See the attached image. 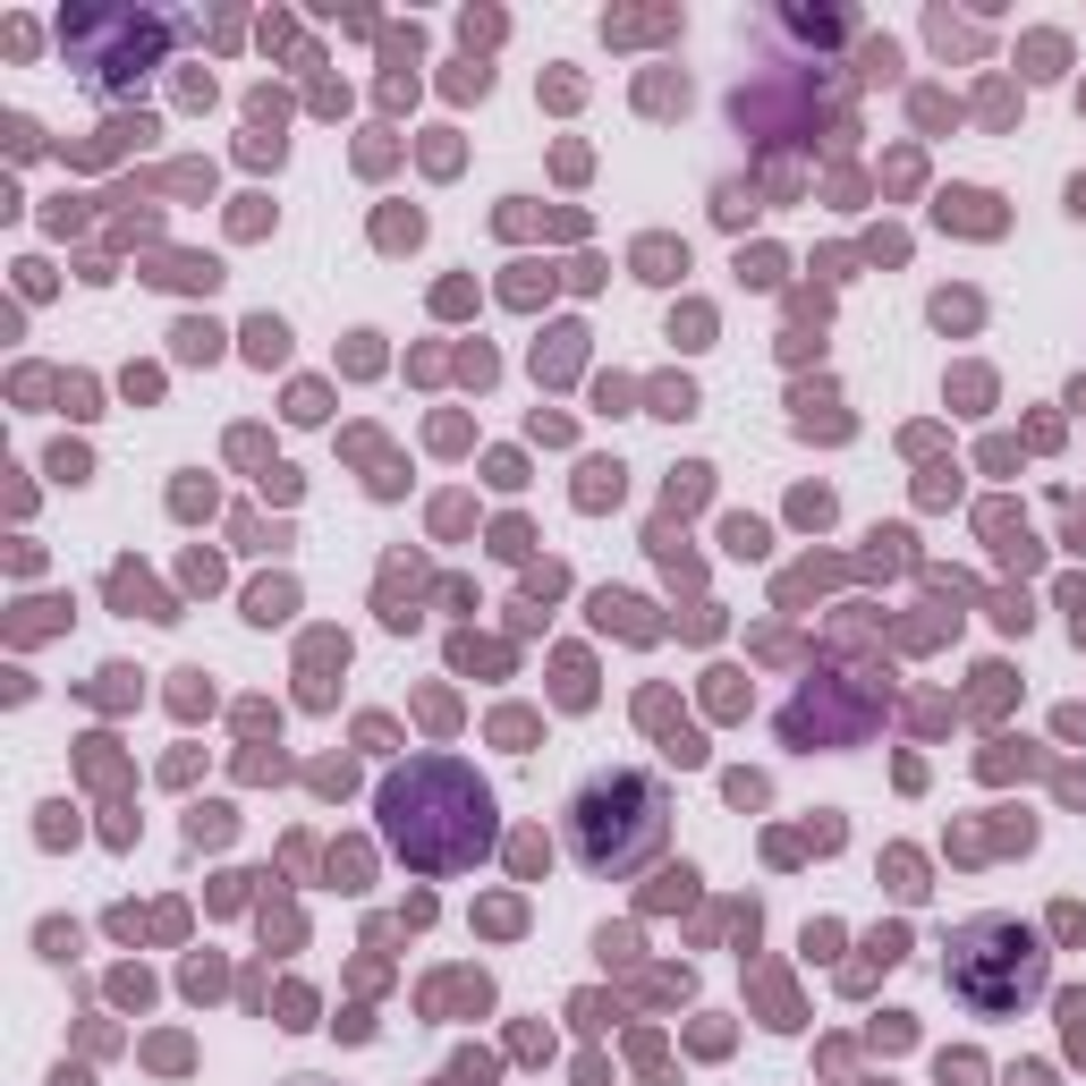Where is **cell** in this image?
<instances>
[{
	"instance_id": "cell-1",
	"label": "cell",
	"mask_w": 1086,
	"mask_h": 1086,
	"mask_svg": "<svg viewBox=\"0 0 1086 1086\" xmlns=\"http://www.w3.org/2000/svg\"><path fill=\"white\" fill-rule=\"evenodd\" d=\"M383 832L416 874H459L493 849V790L459 756H416L383 781Z\"/></svg>"
},
{
	"instance_id": "cell-2",
	"label": "cell",
	"mask_w": 1086,
	"mask_h": 1086,
	"mask_svg": "<svg viewBox=\"0 0 1086 1086\" xmlns=\"http://www.w3.org/2000/svg\"><path fill=\"white\" fill-rule=\"evenodd\" d=\"M671 832V799L654 772H595L586 790L569 799V849L586 874H637Z\"/></svg>"
},
{
	"instance_id": "cell-3",
	"label": "cell",
	"mask_w": 1086,
	"mask_h": 1086,
	"mask_svg": "<svg viewBox=\"0 0 1086 1086\" xmlns=\"http://www.w3.org/2000/svg\"><path fill=\"white\" fill-rule=\"evenodd\" d=\"M951 993L985 1019H1010L1044 993V942L1019 926V917H976V926L951 934Z\"/></svg>"
},
{
	"instance_id": "cell-4",
	"label": "cell",
	"mask_w": 1086,
	"mask_h": 1086,
	"mask_svg": "<svg viewBox=\"0 0 1086 1086\" xmlns=\"http://www.w3.org/2000/svg\"><path fill=\"white\" fill-rule=\"evenodd\" d=\"M60 43L77 52L86 86L120 94V86H136V77L161 60L170 18H136V9H68V18H60Z\"/></svg>"
},
{
	"instance_id": "cell-5",
	"label": "cell",
	"mask_w": 1086,
	"mask_h": 1086,
	"mask_svg": "<svg viewBox=\"0 0 1086 1086\" xmlns=\"http://www.w3.org/2000/svg\"><path fill=\"white\" fill-rule=\"evenodd\" d=\"M595 620H603V629H629V637H645V629H654L637 595H595Z\"/></svg>"
},
{
	"instance_id": "cell-6",
	"label": "cell",
	"mask_w": 1086,
	"mask_h": 1086,
	"mask_svg": "<svg viewBox=\"0 0 1086 1086\" xmlns=\"http://www.w3.org/2000/svg\"><path fill=\"white\" fill-rule=\"evenodd\" d=\"M637 263H645V281H671V263L688 272V247H671V238H645V247H637Z\"/></svg>"
},
{
	"instance_id": "cell-7",
	"label": "cell",
	"mask_w": 1086,
	"mask_h": 1086,
	"mask_svg": "<svg viewBox=\"0 0 1086 1086\" xmlns=\"http://www.w3.org/2000/svg\"><path fill=\"white\" fill-rule=\"evenodd\" d=\"M281 349H289V331H281L272 315H256V323H247V357H256V365H272Z\"/></svg>"
},
{
	"instance_id": "cell-8",
	"label": "cell",
	"mask_w": 1086,
	"mask_h": 1086,
	"mask_svg": "<svg viewBox=\"0 0 1086 1086\" xmlns=\"http://www.w3.org/2000/svg\"><path fill=\"white\" fill-rule=\"evenodd\" d=\"M577 501H586V510L620 501V467H603V459H595V467H586V484H577Z\"/></svg>"
},
{
	"instance_id": "cell-9",
	"label": "cell",
	"mask_w": 1086,
	"mask_h": 1086,
	"mask_svg": "<svg viewBox=\"0 0 1086 1086\" xmlns=\"http://www.w3.org/2000/svg\"><path fill=\"white\" fill-rule=\"evenodd\" d=\"M942 222H968V229H993V213H985V195H951V204H942Z\"/></svg>"
},
{
	"instance_id": "cell-10",
	"label": "cell",
	"mask_w": 1086,
	"mask_h": 1086,
	"mask_svg": "<svg viewBox=\"0 0 1086 1086\" xmlns=\"http://www.w3.org/2000/svg\"><path fill=\"white\" fill-rule=\"evenodd\" d=\"M569 357H577V331H552V349H535L543 374H569Z\"/></svg>"
},
{
	"instance_id": "cell-11",
	"label": "cell",
	"mask_w": 1086,
	"mask_h": 1086,
	"mask_svg": "<svg viewBox=\"0 0 1086 1086\" xmlns=\"http://www.w3.org/2000/svg\"><path fill=\"white\" fill-rule=\"evenodd\" d=\"M222 349V331H213V323H188V331H179V357H213Z\"/></svg>"
},
{
	"instance_id": "cell-12",
	"label": "cell",
	"mask_w": 1086,
	"mask_h": 1086,
	"mask_svg": "<svg viewBox=\"0 0 1086 1086\" xmlns=\"http://www.w3.org/2000/svg\"><path fill=\"white\" fill-rule=\"evenodd\" d=\"M188 832H195V840H222V832H229V815H222V806H195V815H188Z\"/></svg>"
},
{
	"instance_id": "cell-13",
	"label": "cell",
	"mask_w": 1086,
	"mask_h": 1086,
	"mask_svg": "<svg viewBox=\"0 0 1086 1086\" xmlns=\"http://www.w3.org/2000/svg\"><path fill=\"white\" fill-rule=\"evenodd\" d=\"M289 611V586H256V620H281Z\"/></svg>"
}]
</instances>
